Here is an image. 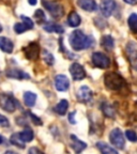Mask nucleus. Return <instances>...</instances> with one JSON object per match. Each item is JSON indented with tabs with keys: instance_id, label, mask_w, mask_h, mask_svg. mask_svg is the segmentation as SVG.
<instances>
[{
	"instance_id": "f257e3e1",
	"label": "nucleus",
	"mask_w": 137,
	"mask_h": 154,
	"mask_svg": "<svg viewBox=\"0 0 137 154\" xmlns=\"http://www.w3.org/2000/svg\"><path fill=\"white\" fill-rule=\"evenodd\" d=\"M69 43L74 51H79L92 45V38L87 36L80 30H75L69 36Z\"/></svg>"
},
{
	"instance_id": "f03ea898",
	"label": "nucleus",
	"mask_w": 137,
	"mask_h": 154,
	"mask_svg": "<svg viewBox=\"0 0 137 154\" xmlns=\"http://www.w3.org/2000/svg\"><path fill=\"white\" fill-rule=\"evenodd\" d=\"M104 82H105L106 88L113 91H118L122 89L125 85V80L123 79V77L115 72L107 73L104 77Z\"/></svg>"
},
{
	"instance_id": "7ed1b4c3",
	"label": "nucleus",
	"mask_w": 137,
	"mask_h": 154,
	"mask_svg": "<svg viewBox=\"0 0 137 154\" xmlns=\"http://www.w3.org/2000/svg\"><path fill=\"white\" fill-rule=\"evenodd\" d=\"M42 5L54 18H61L64 15V9L60 3L51 0H42Z\"/></svg>"
},
{
	"instance_id": "20e7f679",
	"label": "nucleus",
	"mask_w": 137,
	"mask_h": 154,
	"mask_svg": "<svg viewBox=\"0 0 137 154\" xmlns=\"http://www.w3.org/2000/svg\"><path fill=\"white\" fill-rule=\"evenodd\" d=\"M0 107L8 112H14L16 110V101L13 96L5 93H0Z\"/></svg>"
},
{
	"instance_id": "39448f33",
	"label": "nucleus",
	"mask_w": 137,
	"mask_h": 154,
	"mask_svg": "<svg viewBox=\"0 0 137 154\" xmlns=\"http://www.w3.org/2000/svg\"><path fill=\"white\" fill-rule=\"evenodd\" d=\"M91 60H92V64L95 67H99V69H107L111 65L109 58L105 54L100 53V51H95V53L92 54Z\"/></svg>"
},
{
	"instance_id": "423d86ee",
	"label": "nucleus",
	"mask_w": 137,
	"mask_h": 154,
	"mask_svg": "<svg viewBox=\"0 0 137 154\" xmlns=\"http://www.w3.org/2000/svg\"><path fill=\"white\" fill-rule=\"evenodd\" d=\"M109 140H111V144H114L116 148L118 149H124L125 146V139L124 135H123L122 131L120 128H114L109 134Z\"/></svg>"
},
{
	"instance_id": "0eeeda50",
	"label": "nucleus",
	"mask_w": 137,
	"mask_h": 154,
	"mask_svg": "<svg viewBox=\"0 0 137 154\" xmlns=\"http://www.w3.org/2000/svg\"><path fill=\"white\" fill-rule=\"evenodd\" d=\"M125 51H126V56H128L131 64L137 70V44L135 42H129Z\"/></svg>"
},
{
	"instance_id": "6e6552de",
	"label": "nucleus",
	"mask_w": 137,
	"mask_h": 154,
	"mask_svg": "<svg viewBox=\"0 0 137 154\" xmlns=\"http://www.w3.org/2000/svg\"><path fill=\"white\" fill-rule=\"evenodd\" d=\"M70 73L74 80H83L86 77V71H85L84 66L77 62H74L71 64Z\"/></svg>"
},
{
	"instance_id": "1a4fd4ad",
	"label": "nucleus",
	"mask_w": 137,
	"mask_h": 154,
	"mask_svg": "<svg viewBox=\"0 0 137 154\" xmlns=\"http://www.w3.org/2000/svg\"><path fill=\"white\" fill-rule=\"evenodd\" d=\"M24 51H25V56H26L27 59L33 61L36 60L39 58V55H40V46L36 42H32V43H30L25 48Z\"/></svg>"
},
{
	"instance_id": "9d476101",
	"label": "nucleus",
	"mask_w": 137,
	"mask_h": 154,
	"mask_svg": "<svg viewBox=\"0 0 137 154\" xmlns=\"http://www.w3.org/2000/svg\"><path fill=\"white\" fill-rule=\"evenodd\" d=\"M100 9L104 16L109 17L116 9V1L115 0H101Z\"/></svg>"
},
{
	"instance_id": "9b49d317",
	"label": "nucleus",
	"mask_w": 137,
	"mask_h": 154,
	"mask_svg": "<svg viewBox=\"0 0 137 154\" xmlns=\"http://www.w3.org/2000/svg\"><path fill=\"white\" fill-rule=\"evenodd\" d=\"M55 87L58 91H67L70 88V80L65 75H57L55 78Z\"/></svg>"
},
{
	"instance_id": "f8f14e48",
	"label": "nucleus",
	"mask_w": 137,
	"mask_h": 154,
	"mask_svg": "<svg viewBox=\"0 0 137 154\" xmlns=\"http://www.w3.org/2000/svg\"><path fill=\"white\" fill-rule=\"evenodd\" d=\"M77 99L78 101L83 102V103H87L92 99V91L89 87L87 86H82L77 91Z\"/></svg>"
},
{
	"instance_id": "ddd939ff",
	"label": "nucleus",
	"mask_w": 137,
	"mask_h": 154,
	"mask_svg": "<svg viewBox=\"0 0 137 154\" xmlns=\"http://www.w3.org/2000/svg\"><path fill=\"white\" fill-rule=\"evenodd\" d=\"M0 49L3 53L11 54L13 53V49H14V44L10 38L5 36H0Z\"/></svg>"
},
{
	"instance_id": "4468645a",
	"label": "nucleus",
	"mask_w": 137,
	"mask_h": 154,
	"mask_svg": "<svg viewBox=\"0 0 137 154\" xmlns=\"http://www.w3.org/2000/svg\"><path fill=\"white\" fill-rule=\"evenodd\" d=\"M7 76L10 78H14V79H29L30 77L27 73L23 72L22 70L18 69H11V70L7 71Z\"/></svg>"
},
{
	"instance_id": "2eb2a0df",
	"label": "nucleus",
	"mask_w": 137,
	"mask_h": 154,
	"mask_svg": "<svg viewBox=\"0 0 137 154\" xmlns=\"http://www.w3.org/2000/svg\"><path fill=\"white\" fill-rule=\"evenodd\" d=\"M77 5L78 7L82 8L85 11H88V12H93L96 10V2L94 0H78L77 1Z\"/></svg>"
},
{
	"instance_id": "dca6fc26",
	"label": "nucleus",
	"mask_w": 137,
	"mask_h": 154,
	"mask_svg": "<svg viewBox=\"0 0 137 154\" xmlns=\"http://www.w3.org/2000/svg\"><path fill=\"white\" fill-rule=\"evenodd\" d=\"M71 147H72L73 150H74V151L78 154V153H80V152L84 151V150L86 149L87 144L85 143V142H83L82 140L77 139L74 135H71Z\"/></svg>"
},
{
	"instance_id": "f3484780",
	"label": "nucleus",
	"mask_w": 137,
	"mask_h": 154,
	"mask_svg": "<svg viewBox=\"0 0 137 154\" xmlns=\"http://www.w3.org/2000/svg\"><path fill=\"white\" fill-rule=\"evenodd\" d=\"M43 29L47 32H57V33H63L64 32V29L60 25L51 22H48L45 25H43Z\"/></svg>"
},
{
	"instance_id": "a211bd4d",
	"label": "nucleus",
	"mask_w": 137,
	"mask_h": 154,
	"mask_svg": "<svg viewBox=\"0 0 137 154\" xmlns=\"http://www.w3.org/2000/svg\"><path fill=\"white\" fill-rule=\"evenodd\" d=\"M80 23H82V19H80V16L78 14H77L76 12H71L70 14H69V17H67V24H69V26L70 27H77L79 26Z\"/></svg>"
},
{
	"instance_id": "6ab92c4d",
	"label": "nucleus",
	"mask_w": 137,
	"mask_h": 154,
	"mask_svg": "<svg viewBox=\"0 0 137 154\" xmlns=\"http://www.w3.org/2000/svg\"><path fill=\"white\" fill-rule=\"evenodd\" d=\"M67 108H69V102L67 100H61L57 105L55 106V111L60 116H64L67 111Z\"/></svg>"
},
{
	"instance_id": "aec40b11",
	"label": "nucleus",
	"mask_w": 137,
	"mask_h": 154,
	"mask_svg": "<svg viewBox=\"0 0 137 154\" xmlns=\"http://www.w3.org/2000/svg\"><path fill=\"white\" fill-rule=\"evenodd\" d=\"M101 44L106 51H111L115 46V40L111 35H104L101 40Z\"/></svg>"
},
{
	"instance_id": "412c9836",
	"label": "nucleus",
	"mask_w": 137,
	"mask_h": 154,
	"mask_svg": "<svg viewBox=\"0 0 137 154\" xmlns=\"http://www.w3.org/2000/svg\"><path fill=\"white\" fill-rule=\"evenodd\" d=\"M96 147L101 151L102 154H118V152L116 151L114 148H111V146H108L105 142H98Z\"/></svg>"
},
{
	"instance_id": "4be33fe9",
	"label": "nucleus",
	"mask_w": 137,
	"mask_h": 154,
	"mask_svg": "<svg viewBox=\"0 0 137 154\" xmlns=\"http://www.w3.org/2000/svg\"><path fill=\"white\" fill-rule=\"evenodd\" d=\"M36 94L33 93V92L27 91L25 92L24 94V102L26 104V106L28 107H33L34 104H36Z\"/></svg>"
},
{
	"instance_id": "5701e85b",
	"label": "nucleus",
	"mask_w": 137,
	"mask_h": 154,
	"mask_svg": "<svg viewBox=\"0 0 137 154\" xmlns=\"http://www.w3.org/2000/svg\"><path fill=\"white\" fill-rule=\"evenodd\" d=\"M19 137H20V139L23 140L24 142H30L32 141V139H33L34 135H33V131L31 130V128H25L23 132L18 133Z\"/></svg>"
},
{
	"instance_id": "b1692460",
	"label": "nucleus",
	"mask_w": 137,
	"mask_h": 154,
	"mask_svg": "<svg viewBox=\"0 0 137 154\" xmlns=\"http://www.w3.org/2000/svg\"><path fill=\"white\" fill-rule=\"evenodd\" d=\"M128 24L131 29V31L137 34V14L133 13V14L130 15V17L128 19Z\"/></svg>"
},
{
	"instance_id": "393cba45",
	"label": "nucleus",
	"mask_w": 137,
	"mask_h": 154,
	"mask_svg": "<svg viewBox=\"0 0 137 154\" xmlns=\"http://www.w3.org/2000/svg\"><path fill=\"white\" fill-rule=\"evenodd\" d=\"M102 110H103V112L105 113L106 117H108V118H114L115 117V109H114V107L111 105H109V104L107 103H104L103 105H102Z\"/></svg>"
},
{
	"instance_id": "a878e982",
	"label": "nucleus",
	"mask_w": 137,
	"mask_h": 154,
	"mask_svg": "<svg viewBox=\"0 0 137 154\" xmlns=\"http://www.w3.org/2000/svg\"><path fill=\"white\" fill-rule=\"evenodd\" d=\"M10 141H11V143H13L14 146H16V147L22 148V149H24L25 148V142L20 139V137H19L18 134H13L12 136H11V138H10Z\"/></svg>"
},
{
	"instance_id": "bb28decb",
	"label": "nucleus",
	"mask_w": 137,
	"mask_h": 154,
	"mask_svg": "<svg viewBox=\"0 0 137 154\" xmlns=\"http://www.w3.org/2000/svg\"><path fill=\"white\" fill-rule=\"evenodd\" d=\"M34 19H36V24L39 25H42L43 22H45V14H44L43 10H36V13H34Z\"/></svg>"
},
{
	"instance_id": "cd10ccee",
	"label": "nucleus",
	"mask_w": 137,
	"mask_h": 154,
	"mask_svg": "<svg viewBox=\"0 0 137 154\" xmlns=\"http://www.w3.org/2000/svg\"><path fill=\"white\" fill-rule=\"evenodd\" d=\"M43 58H44V61L48 65H53L54 62H55V58H54V56L48 51H43Z\"/></svg>"
},
{
	"instance_id": "c85d7f7f",
	"label": "nucleus",
	"mask_w": 137,
	"mask_h": 154,
	"mask_svg": "<svg viewBox=\"0 0 137 154\" xmlns=\"http://www.w3.org/2000/svg\"><path fill=\"white\" fill-rule=\"evenodd\" d=\"M20 18H22V20H23V24L27 27V29H32V28H33L34 24H33V22H32V19H30L28 16H25V15H22V16H20Z\"/></svg>"
},
{
	"instance_id": "c756f323",
	"label": "nucleus",
	"mask_w": 137,
	"mask_h": 154,
	"mask_svg": "<svg viewBox=\"0 0 137 154\" xmlns=\"http://www.w3.org/2000/svg\"><path fill=\"white\" fill-rule=\"evenodd\" d=\"M125 137L128 138V139L132 142L137 141V134L132 130H128L126 132H125Z\"/></svg>"
},
{
	"instance_id": "7c9ffc66",
	"label": "nucleus",
	"mask_w": 137,
	"mask_h": 154,
	"mask_svg": "<svg viewBox=\"0 0 137 154\" xmlns=\"http://www.w3.org/2000/svg\"><path fill=\"white\" fill-rule=\"evenodd\" d=\"M26 30H28L27 29V27L25 26L24 24H20V23H17V24L14 25V31L16 32L17 34H20L23 33V32H25Z\"/></svg>"
},
{
	"instance_id": "2f4dec72",
	"label": "nucleus",
	"mask_w": 137,
	"mask_h": 154,
	"mask_svg": "<svg viewBox=\"0 0 137 154\" xmlns=\"http://www.w3.org/2000/svg\"><path fill=\"white\" fill-rule=\"evenodd\" d=\"M9 125H10V122H9V120H8L7 117L0 115V126L7 128V126H9Z\"/></svg>"
},
{
	"instance_id": "473e14b6",
	"label": "nucleus",
	"mask_w": 137,
	"mask_h": 154,
	"mask_svg": "<svg viewBox=\"0 0 137 154\" xmlns=\"http://www.w3.org/2000/svg\"><path fill=\"white\" fill-rule=\"evenodd\" d=\"M29 116L31 117V119H32V122L34 123V124H36V125H41L42 124V121H40V119L36 117V116H34L33 113H29Z\"/></svg>"
},
{
	"instance_id": "72a5a7b5",
	"label": "nucleus",
	"mask_w": 137,
	"mask_h": 154,
	"mask_svg": "<svg viewBox=\"0 0 137 154\" xmlns=\"http://www.w3.org/2000/svg\"><path fill=\"white\" fill-rule=\"evenodd\" d=\"M29 154H43V152H42L40 149H38V148L32 147L29 149Z\"/></svg>"
},
{
	"instance_id": "f704fd0d",
	"label": "nucleus",
	"mask_w": 137,
	"mask_h": 154,
	"mask_svg": "<svg viewBox=\"0 0 137 154\" xmlns=\"http://www.w3.org/2000/svg\"><path fill=\"white\" fill-rule=\"evenodd\" d=\"M75 115H76V111H73V112H71L70 115H69V120H70V122L72 123V124H74L75 123V120H74Z\"/></svg>"
},
{
	"instance_id": "c9c22d12",
	"label": "nucleus",
	"mask_w": 137,
	"mask_h": 154,
	"mask_svg": "<svg viewBox=\"0 0 137 154\" xmlns=\"http://www.w3.org/2000/svg\"><path fill=\"white\" fill-rule=\"evenodd\" d=\"M125 3H128V5H137V0H123Z\"/></svg>"
},
{
	"instance_id": "e433bc0d",
	"label": "nucleus",
	"mask_w": 137,
	"mask_h": 154,
	"mask_svg": "<svg viewBox=\"0 0 137 154\" xmlns=\"http://www.w3.org/2000/svg\"><path fill=\"white\" fill-rule=\"evenodd\" d=\"M28 2H29V5H36V0H28Z\"/></svg>"
},
{
	"instance_id": "4c0bfd02",
	"label": "nucleus",
	"mask_w": 137,
	"mask_h": 154,
	"mask_svg": "<svg viewBox=\"0 0 137 154\" xmlns=\"http://www.w3.org/2000/svg\"><path fill=\"white\" fill-rule=\"evenodd\" d=\"M5 154H17L16 152H14V151H7Z\"/></svg>"
},
{
	"instance_id": "58836bf2",
	"label": "nucleus",
	"mask_w": 137,
	"mask_h": 154,
	"mask_svg": "<svg viewBox=\"0 0 137 154\" xmlns=\"http://www.w3.org/2000/svg\"><path fill=\"white\" fill-rule=\"evenodd\" d=\"M3 142V138H2V136H1V135H0V144L2 143Z\"/></svg>"
},
{
	"instance_id": "ea45409f",
	"label": "nucleus",
	"mask_w": 137,
	"mask_h": 154,
	"mask_svg": "<svg viewBox=\"0 0 137 154\" xmlns=\"http://www.w3.org/2000/svg\"><path fill=\"white\" fill-rule=\"evenodd\" d=\"M2 31V26H1V24H0V32Z\"/></svg>"
}]
</instances>
